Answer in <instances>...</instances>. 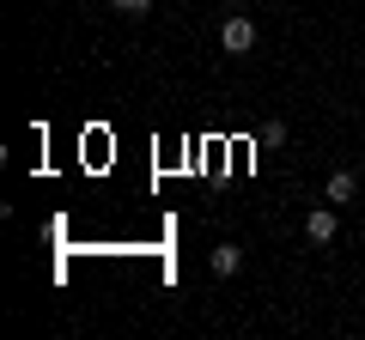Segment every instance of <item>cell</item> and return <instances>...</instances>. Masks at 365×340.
<instances>
[{"mask_svg":"<svg viewBox=\"0 0 365 340\" xmlns=\"http://www.w3.org/2000/svg\"><path fill=\"white\" fill-rule=\"evenodd\" d=\"M256 146H262V152H274V146H287V122H262Z\"/></svg>","mask_w":365,"mask_h":340,"instance_id":"5","label":"cell"},{"mask_svg":"<svg viewBox=\"0 0 365 340\" xmlns=\"http://www.w3.org/2000/svg\"><path fill=\"white\" fill-rule=\"evenodd\" d=\"M353 195H359V176H353V170H329V183H323V201H329V207H347Z\"/></svg>","mask_w":365,"mask_h":340,"instance_id":"3","label":"cell"},{"mask_svg":"<svg viewBox=\"0 0 365 340\" xmlns=\"http://www.w3.org/2000/svg\"><path fill=\"white\" fill-rule=\"evenodd\" d=\"M335 231H341L335 207H311L304 213V237H311V243H335Z\"/></svg>","mask_w":365,"mask_h":340,"instance_id":"2","label":"cell"},{"mask_svg":"<svg viewBox=\"0 0 365 340\" xmlns=\"http://www.w3.org/2000/svg\"><path fill=\"white\" fill-rule=\"evenodd\" d=\"M207 267H213V274H220V280H232L237 267H244V249H237V243H213V255H207Z\"/></svg>","mask_w":365,"mask_h":340,"instance_id":"4","label":"cell"},{"mask_svg":"<svg viewBox=\"0 0 365 340\" xmlns=\"http://www.w3.org/2000/svg\"><path fill=\"white\" fill-rule=\"evenodd\" d=\"M220 49L225 55H250L256 49V18L250 13H225L220 18Z\"/></svg>","mask_w":365,"mask_h":340,"instance_id":"1","label":"cell"},{"mask_svg":"<svg viewBox=\"0 0 365 340\" xmlns=\"http://www.w3.org/2000/svg\"><path fill=\"white\" fill-rule=\"evenodd\" d=\"M110 13H122V18H146V13H153V0H110Z\"/></svg>","mask_w":365,"mask_h":340,"instance_id":"6","label":"cell"}]
</instances>
